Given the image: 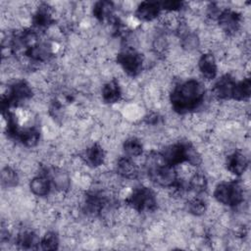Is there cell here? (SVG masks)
I'll use <instances>...</instances> for the list:
<instances>
[{"instance_id": "6da1fadb", "label": "cell", "mask_w": 251, "mask_h": 251, "mask_svg": "<svg viewBox=\"0 0 251 251\" xmlns=\"http://www.w3.org/2000/svg\"><path fill=\"white\" fill-rule=\"evenodd\" d=\"M204 86L195 79H189L176 85L171 93V102L174 110L185 114L196 109L204 100Z\"/></svg>"}, {"instance_id": "7a4b0ae2", "label": "cell", "mask_w": 251, "mask_h": 251, "mask_svg": "<svg viewBox=\"0 0 251 251\" xmlns=\"http://www.w3.org/2000/svg\"><path fill=\"white\" fill-rule=\"evenodd\" d=\"M244 189L240 182L229 180L220 183L214 192L216 200L224 205L238 206L244 200Z\"/></svg>"}, {"instance_id": "3957f363", "label": "cell", "mask_w": 251, "mask_h": 251, "mask_svg": "<svg viewBox=\"0 0 251 251\" xmlns=\"http://www.w3.org/2000/svg\"><path fill=\"white\" fill-rule=\"evenodd\" d=\"M126 202L128 207L140 213L154 211L157 208L156 196L148 187H137L133 189Z\"/></svg>"}, {"instance_id": "277c9868", "label": "cell", "mask_w": 251, "mask_h": 251, "mask_svg": "<svg viewBox=\"0 0 251 251\" xmlns=\"http://www.w3.org/2000/svg\"><path fill=\"white\" fill-rule=\"evenodd\" d=\"M117 62L128 75L135 76L140 74L144 59L138 52L128 48L118 54Z\"/></svg>"}, {"instance_id": "5b68a950", "label": "cell", "mask_w": 251, "mask_h": 251, "mask_svg": "<svg viewBox=\"0 0 251 251\" xmlns=\"http://www.w3.org/2000/svg\"><path fill=\"white\" fill-rule=\"evenodd\" d=\"M218 22L222 32L226 35H235V33L239 31L242 19L237 12L231 9H226L219 15Z\"/></svg>"}, {"instance_id": "8992f818", "label": "cell", "mask_w": 251, "mask_h": 251, "mask_svg": "<svg viewBox=\"0 0 251 251\" xmlns=\"http://www.w3.org/2000/svg\"><path fill=\"white\" fill-rule=\"evenodd\" d=\"M235 80L230 75H223L214 85L213 95L220 100L232 98V92L235 85Z\"/></svg>"}, {"instance_id": "52a82bcc", "label": "cell", "mask_w": 251, "mask_h": 251, "mask_svg": "<svg viewBox=\"0 0 251 251\" xmlns=\"http://www.w3.org/2000/svg\"><path fill=\"white\" fill-rule=\"evenodd\" d=\"M105 151L102 148V146L99 145L98 143H94L88 146L84 150L81 157L83 163L92 168H97L103 165L105 162Z\"/></svg>"}, {"instance_id": "ba28073f", "label": "cell", "mask_w": 251, "mask_h": 251, "mask_svg": "<svg viewBox=\"0 0 251 251\" xmlns=\"http://www.w3.org/2000/svg\"><path fill=\"white\" fill-rule=\"evenodd\" d=\"M117 174L126 178L133 180L139 176L138 166L130 159V157H121L116 164Z\"/></svg>"}, {"instance_id": "9c48e42d", "label": "cell", "mask_w": 251, "mask_h": 251, "mask_svg": "<svg viewBox=\"0 0 251 251\" xmlns=\"http://www.w3.org/2000/svg\"><path fill=\"white\" fill-rule=\"evenodd\" d=\"M226 170L233 175L239 176L244 174L247 169V157L240 151H234L226 158Z\"/></svg>"}, {"instance_id": "30bf717a", "label": "cell", "mask_w": 251, "mask_h": 251, "mask_svg": "<svg viewBox=\"0 0 251 251\" xmlns=\"http://www.w3.org/2000/svg\"><path fill=\"white\" fill-rule=\"evenodd\" d=\"M49 172L50 173H47L46 175L51 179V182L57 191L66 192L71 186V178L69 174L60 168H53L49 170Z\"/></svg>"}, {"instance_id": "8fae6325", "label": "cell", "mask_w": 251, "mask_h": 251, "mask_svg": "<svg viewBox=\"0 0 251 251\" xmlns=\"http://www.w3.org/2000/svg\"><path fill=\"white\" fill-rule=\"evenodd\" d=\"M198 69L207 79H213L217 75V63L212 53H205L198 61Z\"/></svg>"}, {"instance_id": "7c38bea8", "label": "cell", "mask_w": 251, "mask_h": 251, "mask_svg": "<svg viewBox=\"0 0 251 251\" xmlns=\"http://www.w3.org/2000/svg\"><path fill=\"white\" fill-rule=\"evenodd\" d=\"M161 9V4L158 2H142L138 5L135 15L142 21H152L158 17Z\"/></svg>"}, {"instance_id": "4fadbf2b", "label": "cell", "mask_w": 251, "mask_h": 251, "mask_svg": "<svg viewBox=\"0 0 251 251\" xmlns=\"http://www.w3.org/2000/svg\"><path fill=\"white\" fill-rule=\"evenodd\" d=\"M31 192L36 196H47L51 191V179L45 175L34 176L29 183Z\"/></svg>"}, {"instance_id": "5bb4252c", "label": "cell", "mask_w": 251, "mask_h": 251, "mask_svg": "<svg viewBox=\"0 0 251 251\" xmlns=\"http://www.w3.org/2000/svg\"><path fill=\"white\" fill-rule=\"evenodd\" d=\"M122 96V90L119 82L112 79L104 84L102 88V98L106 103H116Z\"/></svg>"}, {"instance_id": "9a60e30c", "label": "cell", "mask_w": 251, "mask_h": 251, "mask_svg": "<svg viewBox=\"0 0 251 251\" xmlns=\"http://www.w3.org/2000/svg\"><path fill=\"white\" fill-rule=\"evenodd\" d=\"M17 243L19 246L25 249H33L40 243L38 236L29 230L21 232L17 237Z\"/></svg>"}, {"instance_id": "2e32d148", "label": "cell", "mask_w": 251, "mask_h": 251, "mask_svg": "<svg viewBox=\"0 0 251 251\" xmlns=\"http://www.w3.org/2000/svg\"><path fill=\"white\" fill-rule=\"evenodd\" d=\"M113 10H114L113 3L108 1H101V2H97L94 5L93 15L96 19L102 22L105 20H110V18L113 16Z\"/></svg>"}, {"instance_id": "e0dca14e", "label": "cell", "mask_w": 251, "mask_h": 251, "mask_svg": "<svg viewBox=\"0 0 251 251\" xmlns=\"http://www.w3.org/2000/svg\"><path fill=\"white\" fill-rule=\"evenodd\" d=\"M251 92V83L249 77L244 78L243 80L235 83L233 92H232V98L236 101H244L246 100Z\"/></svg>"}, {"instance_id": "ac0fdd59", "label": "cell", "mask_w": 251, "mask_h": 251, "mask_svg": "<svg viewBox=\"0 0 251 251\" xmlns=\"http://www.w3.org/2000/svg\"><path fill=\"white\" fill-rule=\"evenodd\" d=\"M123 148H124V152L126 153V155L130 158L140 156L142 153V149H143L142 143L136 137L127 138L124 143Z\"/></svg>"}, {"instance_id": "d6986e66", "label": "cell", "mask_w": 251, "mask_h": 251, "mask_svg": "<svg viewBox=\"0 0 251 251\" xmlns=\"http://www.w3.org/2000/svg\"><path fill=\"white\" fill-rule=\"evenodd\" d=\"M207 179L205 177V176L201 173H195L188 180L187 186L188 189H191L192 191H194L195 193H203L204 191H206L207 189Z\"/></svg>"}, {"instance_id": "ffe728a7", "label": "cell", "mask_w": 251, "mask_h": 251, "mask_svg": "<svg viewBox=\"0 0 251 251\" xmlns=\"http://www.w3.org/2000/svg\"><path fill=\"white\" fill-rule=\"evenodd\" d=\"M1 182H2V185L7 188L16 186L19 182V176L17 172L10 166H7L4 169H2Z\"/></svg>"}, {"instance_id": "44dd1931", "label": "cell", "mask_w": 251, "mask_h": 251, "mask_svg": "<svg viewBox=\"0 0 251 251\" xmlns=\"http://www.w3.org/2000/svg\"><path fill=\"white\" fill-rule=\"evenodd\" d=\"M181 38V46L184 50L191 52L194 51L195 49H197L200 45V39L199 37L195 34L192 33L190 31H186L184 32L182 35L179 36Z\"/></svg>"}, {"instance_id": "7402d4cb", "label": "cell", "mask_w": 251, "mask_h": 251, "mask_svg": "<svg viewBox=\"0 0 251 251\" xmlns=\"http://www.w3.org/2000/svg\"><path fill=\"white\" fill-rule=\"evenodd\" d=\"M187 209L194 216H201L207 211V205L201 198H192L187 203Z\"/></svg>"}, {"instance_id": "603a6c76", "label": "cell", "mask_w": 251, "mask_h": 251, "mask_svg": "<svg viewBox=\"0 0 251 251\" xmlns=\"http://www.w3.org/2000/svg\"><path fill=\"white\" fill-rule=\"evenodd\" d=\"M40 244L42 246V249L52 250V249L58 248L59 239H58L57 234L55 232H52V231L47 232L44 235V237L42 238V240L40 241Z\"/></svg>"}, {"instance_id": "cb8c5ba5", "label": "cell", "mask_w": 251, "mask_h": 251, "mask_svg": "<svg viewBox=\"0 0 251 251\" xmlns=\"http://www.w3.org/2000/svg\"><path fill=\"white\" fill-rule=\"evenodd\" d=\"M183 4L184 3L180 2V1H165V2L161 3V8L173 13V12H176V11L181 9Z\"/></svg>"}]
</instances>
